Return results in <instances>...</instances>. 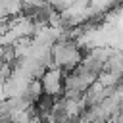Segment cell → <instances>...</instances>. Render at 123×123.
<instances>
[{
	"mask_svg": "<svg viewBox=\"0 0 123 123\" xmlns=\"http://www.w3.org/2000/svg\"><path fill=\"white\" fill-rule=\"evenodd\" d=\"M38 83H40L42 94H46L50 98H58L63 90V73L58 67H50L40 75Z\"/></svg>",
	"mask_w": 123,
	"mask_h": 123,
	"instance_id": "cell-1",
	"label": "cell"
}]
</instances>
